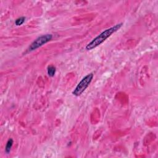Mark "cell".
Returning <instances> with one entry per match:
<instances>
[{"label":"cell","mask_w":158,"mask_h":158,"mask_svg":"<svg viewBox=\"0 0 158 158\" xmlns=\"http://www.w3.org/2000/svg\"><path fill=\"white\" fill-rule=\"evenodd\" d=\"M122 25H123L122 23H119L105 30L102 33H101L99 35L95 37L92 41H91L86 46L85 49L88 51H90L96 48L97 46L102 44L106 40H107L112 34H113L114 33L117 31L118 30H119L120 27L122 26Z\"/></svg>","instance_id":"6da1fadb"},{"label":"cell","mask_w":158,"mask_h":158,"mask_svg":"<svg viewBox=\"0 0 158 158\" xmlns=\"http://www.w3.org/2000/svg\"><path fill=\"white\" fill-rule=\"evenodd\" d=\"M93 78V73H91L86 75L85 77H83L81 80L77 85L76 88L72 92V94L75 96H80L88 88L89 85L90 84L92 79Z\"/></svg>","instance_id":"7a4b0ae2"},{"label":"cell","mask_w":158,"mask_h":158,"mask_svg":"<svg viewBox=\"0 0 158 158\" xmlns=\"http://www.w3.org/2000/svg\"><path fill=\"white\" fill-rule=\"evenodd\" d=\"M52 38V35L51 34H46L43 35L42 36H40L38 37L36 39H35L29 46L28 47V51H34L43 44L47 43L49 42L51 39Z\"/></svg>","instance_id":"3957f363"},{"label":"cell","mask_w":158,"mask_h":158,"mask_svg":"<svg viewBox=\"0 0 158 158\" xmlns=\"http://www.w3.org/2000/svg\"><path fill=\"white\" fill-rule=\"evenodd\" d=\"M12 144H13V139L10 138L9 139V140L7 141V143H6V148H5V152L6 153H9L10 151V149H11V148L12 146Z\"/></svg>","instance_id":"277c9868"},{"label":"cell","mask_w":158,"mask_h":158,"mask_svg":"<svg viewBox=\"0 0 158 158\" xmlns=\"http://www.w3.org/2000/svg\"><path fill=\"white\" fill-rule=\"evenodd\" d=\"M56 67H54L53 65H49L48 66V69H47V72H48V74L49 77H53L55 75V73H56Z\"/></svg>","instance_id":"5b68a950"},{"label":"cell","mask_w":158,"mask_h":158,"mask_svg":"<svg viewBox=\"0 0 158 158\" xmlns=\"http://www.w3.org/2000/svg\"><path fill=\"white\" fill-rule=\"evenodd\" d=\"M25 20V17H21L20 18H18L15 20V24L17 25V26H19V25H21L22 24H23L24 23Z\"/></svg>","instance_id":"8992f818"}]
</instances>
